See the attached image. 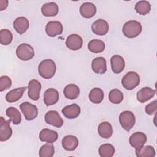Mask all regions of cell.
Segmentation results:
<instances>
[{"instance_id": "cell-1", "label": "cell", "mask_w": 157, "mask_h": 157, "mask_svg": "<svg viewBox=\"0 0 157 157\" xmlns=\"http://www.w3.org/2000/svg\"><path fill=\"white\" fill-rule=\"evenodd\" d=\"M55 63L50 59L42 61L38 66V72L39 75L45 79H49L53 77L56 72Z\"/></svg>"}, {"instance_id": "cell-2", "label": "cell", "mask_w": 157, "mask_h": 157, "mask_svg": "<svg viewBox=\"0 0 157 157\" xmlns=\"http://www.w3.org/2000/svg\"><path fill=\"white\" fill-rule=\"evenodd\" d=\"M142 29L140 23L136 20H129L124 24L122 31L126 37L134 38L140 34Z\"/></svg>"}, {"instance_id": "cell-3", "label": "cell", "mask_w": 157, "mask_h": 157, "mask_svg": "<svg viewBox=\"0 0 157 157\" xmlns=\"http://www.w3.org/2000/svg\"><path fill=\"white\" fill-rule=\"evenodd\" d=\"M140 83V77L134 71L127 72L121 79L123 86L128 90H132L139 85Z\"/></svg>"}, {"instance_id": "cell-4", "label": "cell", "mask_w": 157, "mask_h": 157, "mask_svg": "<svg viewBox=\"0 0 157 157\" xmlns=\"http://www.w3.org/2000/svg\"><path fill=\"white\" fill-rule=\"evenodd\" d=\"M16 55L20 59L28 61L34 56V50L29 44L23 43L17 47Z\"/></svg>"}, {"instance_id": "cell-5", "label": "cell", "mask_w": 157, "mask_h": 157, "mask_svg": "<svg viewBox=\"0 0 157 157\" xmlns=\"http://www.w3.org/2000/svg\"><path fill=\"white\" fill-rule=\"evenodd\" d=\"M119 121L121 127L129 131L134 125L136 118L134 113L129 110L122 112L119 115Z\"/></svg>"}, {"instance_id": "cell-6", "label": "cell", "mask_w": 157, "mask_h": 157, "mask_svg": "<svg viewBox=\"0 0 157 157\" xmlns=\"http://www.w3.org/2000/svg\"><path fill=\"white\" fill-rule=\"evenodd\" d=\"M20 109L25 119L27 120H33L36 118L38 115V109L37 107L28 102L21 103L20 105Z\"/></svg>"}, {"instance_id": "cell-7", "label": "cell", "mask_w": 157, "mask_h": 157, "mask_svg": "<svg viewBox=\"0 0 157 157\" xmlns=\"http://www.w3.org/2000/svg\"><path fill=\"white\" fill-rule=\"evenodd\" d=\"M10 120H6L3 117H0V141L4 142L9 139L12 134L10 126Z\"/></svg>"}, {"instance_id": "cell-8", "label": "cell", "mask_w": 157, "mask_h": 157, "mask_svg": "<svg viewBox=\"0 0 157 157\" xmlns=\"http://www.w3.org/2000/svg\"><path fill=\"white\" fill-rule=\"evenodd\" d=\"M45 122L56 128H60L63 124V120L56 110H49L45 115Z\"/></svg>"}, {"instance_id": "cell-9", "label": "cell", "mask_w": 157, "mask_h": 157, "mask_svg": "<svg viewBox=\"0 0 157 157\" xmlns=\"http://www.w3.org/2000/svg\"><path fill=\"white\" fill-rule=\"evenodd\" d=\"M147 136L144 133L136 132L130 136L129 141L130 145L136 150L144 145L147 142Z\"/></svg>"}, {"instance_id": "cell-10", "label": "cell", "mask_w": 157, "mask_h": 157, "mask_svg": "<svg viewBox=\"0 0 157 157\" xmlns=\"http://www.w3.org/2000/svg\"><path fill=\"white\" fill-rule=\"evenodd\" d=\"M28 95L30 99L33 101H37L39 99L41 84L37 80L33 79L30 80L28 83Z\"/></svg>"}, {"instance_id": "cell-11", "label": "cell", "mask_w": 157, "mask_h": 157, "mask_svg": "<svg viewBox=\"0 0 157 157\" xmlns=\"http://www.w3.org/2000/svg\"><path fill=\"white\" fill-rule=\"evenodd\" d=\"M63 30V25L58 21H50L47 23L45 26V31L47 34L52 37L61 34Z\"/></svg>"}, {"instance_id": "cell-12", "label": "cell", "mask_w": 157, "mask_h": 157, "mask_svg": "<svg viewBox=\"0 0 157 157\" xmlns=\"http://www.w3.org/2000/svg\"><path fill=\"white\" fill-rule=\"evenodd\" d=\"M109 24L104 19L96 20L91 25L92 31L96 35L104 36L109 31Z\"/></svg>"}, {"instance_id": "cell-13", "label": "cell", "mask_w": 157, "mask_h": 157, "mask_svg": "<svg viewBox=\"0 0 157 157\" xmlns=\"http://www.w3.org/2000/svg\"><path fill=\"white\" fill-rule=\"evenodd\" d=\"M66 45L71 50H78L82 47L83 39L78 34H72L67 37Z\"/></svg>"}, {"instance_id": "cell-14", "label": "cell", "mask_w": 157, "mask_h": 157, "mask_svg": "<svg viewBox=\"0 0 157 157\" xmlns=\"http://www.w3.org/2000/svg\"><path fill=\"white\" fill-rule=\"evenodd\" d=\"M59 100V93L54 88L47 89L44 94V102L47 106L55 104Z\"/></svg>"}, {"instance_id": "cell-15", "label": "cell", "mask_w": 157, "mask_h": 157, "mask_svg": "<svg viewBox=\"0 0 157 157\" xmlns=\"http://www.w3.org/2000/svg\"><path fill=\"white\" fill-rule=\"evenodd\" d=\"M110 64L112 71L115 74L121 72L125 67V62L123 58L118 55H115L111 57Z\"/></svg>"}, {"instance_id": "cell-16", "label": "cell", "mask_w": 157, "mask_h": 157, "mask_svg": "<svg viewBox=\"0 0 157 157\" xmlns=\"http://www.w3.org/2000/svg\"><path fill=\"white\" fill-rule=\"evenodd\" d=\"M92 70L96 74H102L107 71L106 60L103 57L95 58L91 63Z\"/></svg>"}, {"instance_id": "cell-17", "label": "cell", "mask_w": 157, "mask_h": 157, "mask_svg": "<svg viewBox=\"0 0 157 157\" xmlns=\"http://www.w3.org/2000/svg\"><path fill=\"white\" fill-rule=\"evenodd\" d=\"M58 133L55 131L47 128L43 129L39 133L40 140L47 143H53L58 139Z\"/></svg>"}, {"instance_id": "cell-18", "label": "cell", "mask_w": 157, "mask_h": 157, "mask_svg": "<svg viewBox=\"0 0 157 157\" xmlns=\"http://www.w3.org/2000/svg\"><path fill=\"white\" fill-rule=\"evenodd\" d=\"M29 25V21L25 17H17L13 23V28L20 34L25 33L28 29Z\"/></svg>"}, {"instance_id": "cell-19", "label": "cell", "mask_w": 157, "mask_h": 157, "mask_svg": "<svg viewBox=\"0 0 157 157\" xmlns=\"http://www.w3.org/2000/svg\"><path fill=\"white\" fill-rule=\"evenodd\" d=\"M63 115L68 119L77 118L80 113V107L77 104H72L64 107L62 109Z\"/></svg>"}, {"instance_id": "cell-20", "label": "cell", "mask_w": 157, "mask_h": 157, "mask_svg": "<svg viewBox=\"0 0 157 157\" xmlns=\"http://www.w3.org/2000/svg\"><path fill=\"white\" fill-rule=\"evenodd\" d=\"M80 13L83 17L90 18L96 14V7L94 4L90 2H86L81 5L80 7Z\"/></svg>"}, {"instance_id": "cell-21", "label": "cell", "mask_w": 157, "mask_h": 157, "mask_svg": "<svg viewBox=\"0 0 157 157\" xmlns=\"http://www.w3.org/2000/svg\"><path fill=\"white\" fill-rule=\"evenodd\" d=\"M78 145V139L72 135H67L62 139V146L67 151L75 150Z\"/></svg>"}, {"instance_id": "cell-22", "label": "cell", "mask_w": 157, "mask_h": 157, "mask_svg": "<svg viewBox=\"0 0 157 157\" xmlns=\"http://www.w3.org/2000/svg\"><path fill=\"white\" fill-rule=\"evenodd\" d=\"M156 93V90L150 87H144L137 93V99L141 103L147 102L152 98Z\"/></svg>"}, {"instance_id": "cell-23", "label": "cell", "mask_w": 157, "mask_h": 157, "mask_svg": "<svg viewBox=\"0 0 157 157\" xmlns=\"http://www.w3.org/2000/svg\"><path fill=\"white\" fill-rule=\"evenodd\" d=\"M58 6L53 2L44 4L41 7L42 13L45 17H54L58 13Z\"/></svg>"}, {"instance_id": "cell-24", "label": "cell", "mask_w": 157, "mask_h": 157, "mask_svg": "<svg viewBox=\"0 0 157 157\" xmlns=\"http://www.w3.org/2000/svg\"><path fill=\"white\" fill-rule=\"evenodd\" d=\"M27 87H20L13 89L9 91L6 95V100L8 102H14L19 100L23 96Z\"/></svg>"}, {"instance_id": "cell-25", "label": "cell", "mask_w": 157, "mask_h": 157, "mask_svg": "<svg viewBox=\"0 0 157 157\" xmlns=\"http://www.w3.org/2000/svg\"><path fill=\"white\" fill-rule=\"evenodd\" d=\"M98 131L101 137L109 139L113 134V128L110 123L107 121H103L99 124Z\"/></svg>"}, {"instance_id": "cell-26", "label": "cell", "mask_w": 157, "mask_h": 157, "mask_svg": "<svg viewBox=\"0 0 157 157\" xmlns=\"http://www.w3.org/2000/svg\"><path fill=\"white\" fill-rule=\"evenodd\" d=\"M63 93L66 98L69 99H75L80 94V89L76 85L69 84L64 87Z\"/></svg>"}, {"instance_id": "cell-27", "label": "cell", "mask_w": 157, "mask_h": 157, "mask_svg": "<svg viewBox=\"0 0 157 157\" xmlns=\"http://www.w3.org/2000/svg\"><path fill=\"white\" fill-rule=\"evenodd\" d=\"M6 115L14 124H19L21 121V115L19 110L13 107H9L6 109Z\"/></svg>"}, {"instance_id": "cell-28", "label": "cell", "mask_w": 157, "mask_h": 157, "mask_svg": "<svg viewBox=\"0 0 157 157\" xmlns=\"http://www.w3.org/2000/svg\"><path fill=\"white\" fill-rule=\"evenodd\" d=\"M105 47L104 42L99 39L91 40L88 44L89 50L94 53L102 52L105 49Z\"/></svg>"}, {"instance_id": "cell-29", "label": "cell", "mask_w": 157, "mask_h": 157, "mask_svg": "<svg viewBox=\"0 0 157 157\" xmlns=\"http://www.w3.org/2000/svg\"><path fill=\"white\" fill-rule=\"evenodd\" d=\"M89 99L94 104H99L104 99V92L99 88L92 89L89 93Z\"/></svg>"}, {"instance_id": "cell-30", "label": "cell", "mask_w": 157, "mask_h": 157, "mask_svg": "<svg viewBox=\"0 0 157 157\" xmlns=\"http://www.w3.org/2000/svg\"><path fill=\"white\" fill-rule=\"evenodd\" d=\"M134 9L139 14L145 15L150 12L151 5L147 1H139L136 4Z\"/></svg>"}, {"instance_id": "cell-31", "label": "cell", "mask_w": 157, "mask_h": 157, "mask_svg": "<svg viewBox=\"0 0 157 157\" xmlns=\"http://www.w3.org/2000/svg\"><path fill=\"white\" fill-rule=\"evenodd\" d=\"M136 155L137 157H153L155 156V150L152 146H143L136 150Z\"/></svg>"}, {"instance_id": "cell-32", "label": "cell", "mask_w": 157, "mask_h": 157, "mask_svg": "<svg viewBox=\"0 0 157 157\" xmlns=\"http://www.w3.org/2000/svg\"><path fill=\"white\" fill-rule=\"evenodd\" d=\"M115 148L110 144H104L99 148V154L101 157H112L115 153Z\"/></svg>"}, {"instance_id": "cell-33", "label": "cell", "mask_w": 157, "mask_h": 157, "mask_svg": "<svg viewBox=\"0 0 157 157\" xmlns=\"http://www.w3.org/2000/svg\"><path fill=\"white\" fill-rule=\"evenodd\" d=\"M54 153L55 149L52 143H47L40 147L39 155L40 157H52Z\"/></svg>"}, {"instance_id": "cell-34", "label": "cell", "mask_w": 157, "mask_h": 157, "mask_svg": "<svg viewBox=\"0 0 157 157\" xmlns=\"http://www.w3.org/2000/svg\"><path fill=\"white\" fill-rule=\"evenodd\" d=\"M13 39V35L10 31L7 29H2L0 31V42L3 45H8Z\"/></svg>"}, {"instance_id": "cell-35", "label": "cell", "mask_w": 157, "mask_h": 157, "mask_svg": "<svg viewBox=\"0 0 157 157\" xmlns=\"http://www.w3.org/2000/svg\"><path fill=\"white\" fill-rule=\"evenodd\" d=\"M109 99L113 104H120L123 99V93L118 89H113L109 94Z\"/></svg>"}, {"instance_id": "cell-36", "label": "cell", "mask_w": 157, "mask_h": 157, "mask_svg": "<svg viewBox=\"0 0 157 157\" xmlns=\"http://www.w3.org/2000/svg\"><path fill=\"white\" fill-rule=\"evenodd\" d=\"M12 86V80L7 75H2L0 77V91L7 90Z\"/></svg>"}, {"instance_id": "cell-37", "label": "cell", "mask_w": 157, "mask_h": 157, "mask_svg": "<svg viewBox=\"0 0 157 157\" xmlns=\"http://www.w3.org/2000/svg\"><path fill=\"white\" fill-rule=\"evenodd\" d=\"M157 110V101L155 100L150 102L145 107V112L148 115H153L156 112Z\"/></svg>"}, {"instance_id": "cell-38", "label": "cell", "mask_w": 157, "mask_h": 157, "mask_svg": "<svg viewBox=\"0 0 157 157\" xmlns=\"http://www.w3.org/2000/svg\"><path fill=\"white\" fill-rule=\"evenodd\" d=\"M8 6V1L7 0H1L0 1V10H4Z\"/></svg>"}]
</instances>
